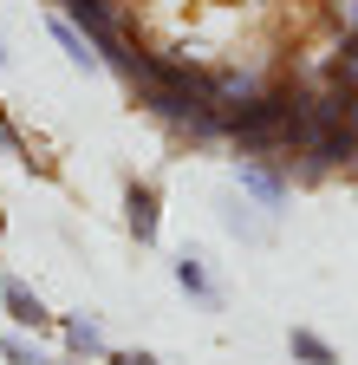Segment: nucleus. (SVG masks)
I'll return each instance as SVG.
<instances>
[{
	"instance_id": "obj_15",
	"label": "nucleus",
	"mask_w": 358,
	"mask_h": 365,
	"mask_svg": "<svg viewBox=\"0 0 358 365\" xmlns=\"http://www.w3.org/2000/svg\"><path fill=\"white\" fill-rule=\"evenodd\" d=\"M0 235H7V209H0Z\"/></svg>"
},
{
	"instance_id": "obj_6",
	"label": "nucleus",
	"mask_w": 358,
	"mask_h": 365,
	"mask_svg": "<svg viewBox=\"0 0 358 365\" xmlns=\"http://www.w3.org/2000/svg\"><path fill=\"white\" fill-rule=\"evenodd\" d=\"M215 209H221V228H228L235 242H267V235H274V228H267V215H260L241 190H221V202H215Z\"/></svg>"
},
{
	"instance_id": "obj_12",
	"label": "nucleus",
	"mask_w": 358,
	"mask_h": 365,
	"mask_svg": "<svg viewBox=\"0 0 358 365\" xmlns=\"http://www.w3.org/2000/svg\"><path fill=\"white\" fill-rule=\"evenodd\" d=\"M339 26H345V33H358V0H339Z\"/></svg>"
},
{
	"instance_id": "obj_4",
	"label": "nucleus",
	"mask_w": 358,
	"mask_h": 365,
	"mask_svg": "<svg viewBox=\"0 0 358 365\" xmlns=\"http://www.w3.org/2000/svg\"><path fill=\"white\" fill-rule=\"evenodd\" d=\"M169 274H176V287H183L196 307H221V300H228V294H221V281H215V267H209V255L202 248H176V261H169Z\"/></svg>"
},
{
	"instance_id": "obj_14",
	"label": "nucleus",
	"mask_w": 358,
	"mask_h": 365,
	"mask_svg": "<svg viewBox=\"0 0 358 365\" xmlns=\"http://www.w3.org/2000/svg\"><path fill=\"white\" fill-rule=\"evenodd\" d=\"M14 66V53H7V33H0V72H7Z\"/></svg>"
},
{
	"instance_id": "obj_3",
	"label": "nucleus",
	"mask_w": 358,
	"mask_h": 365,
	"mask_svg": "<svg viewBox=\"0 0 358 365\" xmlns=\"http://www.w3.org/2000/svg\"><path fill=\"white\" fill-rule=\"evenodd\" d=\"M0 313H7V327H20V333H46L53 327V307L39 300V287L26 274H0Z\"/></svg>"
},
{
	"instance_id": "obj_13",
	"label": "nucleus",
	"mask_w": 358,
	"mask_h": 365,
	"mask_svg": "<svg viewBox=\"0 0 358 365\" xmlns=\"http://www.w3.org/2000/svg\"><path fill=\"white\" fill-rule=\"evenodd\" d=\"M345 124L358 130V91H345Z\"/></svg>"
},
{
	"instance_id": "obj_9",
	"label": "nucleus",
	"mask_w": 358,
	"mask_h": 365,
	"mask_svg": "<svg viewBox=\"0 0 358 365\" xmlns=\"http://www.w3.org/2000/svg\"><path fill=\"white\" fill-rule=\"evenodd\" d=\"M0 359H7V365H59L46 346H39V339H26L20 327H0Z\"/></svg>"
},
{
	"instance_id": "obj_8",
	"label": "nucleus",
	"mask_w": 358,
	"mask_h": 365,
	"mask_svg": "<svg viewBox=\"0 0 358 365\" xmlns=\"http://www.w3.org/2000/svg\"><path fill=\"white\" fill-rule=\"evenodd\" d=\"M287 352H293V365H339V346L312 327H287Z\"/></svg>"
},
{
	"instance_id": "obj_1",
	"label": "nucleus",
	"mask_w": 358,
	"mask_h": 365,
	"mask_svg": "<svg viewBox=\"0 0 358 365\" xmlns=\"http://www.w3.org/2000/svg\"><path fill=\"white\" fill-rule=\"evenodd\" d=\"M235 190H241L260 215H280L287 196H293V176H287V163H274V157H241V163H235Z\"/></svg>"
},
{
	"instance_id": "obj_2",
	"label": "nucleus",
	"mask_w": 358,
	"mask_h": 365,
	"mask_svg": "<svg viewBox=\"0 0 358 365\" xmlns=\"http://www.w3.org/2000/svg\"><path fill=\"white\" fill-rule=\"evenodd\" d=\"M124 228H130L137 248H157V235H163V182H150V176L124 182Z\"/></svg>"
},
{
	"instance_id": "obj_7",
	"label": "nucleus",
	"mask_w": 358,
	"mask_h": 365,
	"mask_svg": "<svg viewBox=\"0 0 358 365\" xmlns=\"http://www.w3.org/2000/svg\"><path fill=\"white\" fill-rule=\"evenodd\" d=\"M46 33H53V46H59V53H65V59H72L78 72H105V59H98V46L85 39V33H78V26H72V20H65L59 7L46 14Z\"/></svg>"
},
{
	"instance_id": "obj_10",
	"label": "nucleus",
	"mask_w": 358,
	"mask_h": 365,
	"mask_svg": "<svg viewBox=\"0 0 358 365\" xmlns=\"http://www.w3.org/2000/svg\"><path fill=\"white\" fill-rule=\"evenodd\" d=\"M105 365H163V359H157L150 346H111V352H105Z\"/></svg>"
},
{
	"instance_id": "obj_11",
	"label": "nucleus",
	"mask_w": 358,
	"mask_h": 365,
	"mask_svg": "<svg viewBox=\"0 0 358 365\" xmlns=\"http://www.w3.org/2000/svg\"><path fill=\"white\" fill-rule=\"evenodd\" d=\"M20 150H26V144H20V130H14L7 118H0V157H20Z\"/></svg>"
},
{
	"instance_id": "obj_5",
	"label": "nucleus",
	"mask_w": 358,
	"mask_h": 365,
	"mask_svg": "<svg viewBox=\"0 0 358 365\" xmlns=\"http://www.w3.org/2000/svg\"><path fill=\"white\" fill-rule=\"evenodd\" d=\"M59 346H65V359H85V365H92V359H105L111 352V339H105V319L98 313H59Z\"/></svg>"
}]
</instances>
